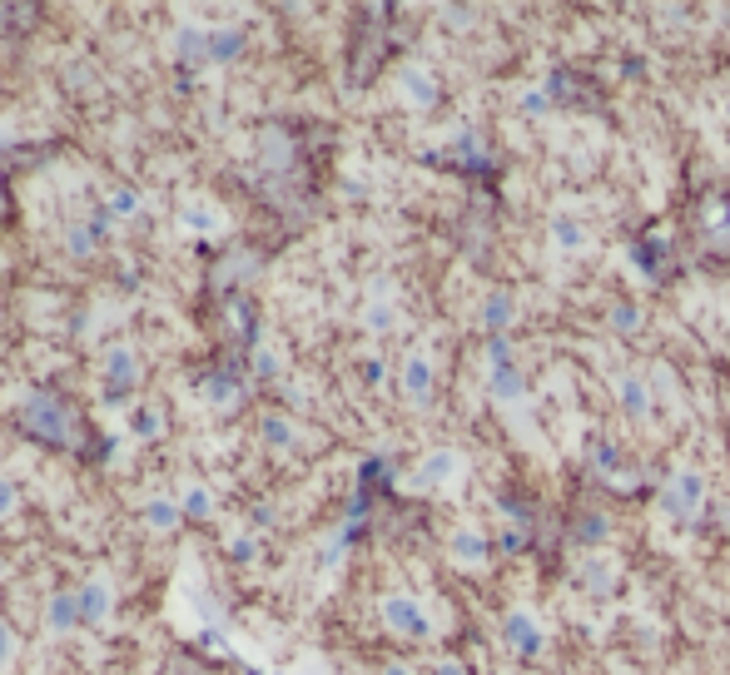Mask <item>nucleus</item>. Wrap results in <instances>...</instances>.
Wrapping results in <instances>:
<instances>
[{
    "mask_svg": "<svg viewBox=\"0 0 730 675\" xmlns=\"http://www.w3.org/2000/svg\"><path fill=\"white\" fill-rule=\"evenodd\" d=\"M20 427L35 437V442H50V447H70L75 432H80V412L65 403L60 393H35L25 412H20Z\"/></svg>",
    "mask_w": 730,
    "mask_h": 675,
    "instance_id": "f257e3e1",
    "label": "nucleus"
},
{
    "mask_svg": "<svg viewBox=\"0 0 730 675\" xmlns=\"http://www.w3.org/2000/svg\"><path fill=\"white\" fill-rule=\"evenodd\" d=\"M135 383H140V363H135V348H125V343H115L110 348V363H105V403L120 407L130 393H135Z\"/></svg>",
    "mask_w": 730,
    "mask_h": 675,
    "instance_id": "f03ea898",
    "label": "nucleus"
},
{
    "mask_svg": "<svg viewBox=\"0 0 730 675\" xmlns=\"http://www.w3.org/2000/svg\"><path fill=\"white\" fill-rule=\"evenodd\" d=\"M110 601H115L110 581H105V576H90V581L80 586V611H85V626H105V616H110Z\"/></svg>",
    "mask_w": 730,
    "mask_h": 675,
    "instance_id": "7ed1b4c3",
    "label": "nucleus"
},
{
    "mask_svg": "<svg viewBox=\"0 0 730 675\" xmlns=\"http://www.w3.org/2000/svg\"><path fill=\"white\" fill-rule=\"evenodd\" d=\"M80 621H85L80 591H55V596L45 601V626H50V631H70V626H80Z\"/></svg>",
    "mask_w": 730,
    "mask_h": 675,
    "instance_id": "20e7f679",
    "label": "nucleus"
},
{
    "mask_svg": "<svg viewBox=\"0 0 730 675\" xmlns=\"http://www.w3.org/2000/svg\"><path fill=\"white\" fill-rule=\"evenodd\" d=\"M174 50H179V60H189V65H209V30H199V25L179 30Z\"/></svg>",
    "mask_w": 730,
    "mask_h": 675,
    "instance_id": "39448f33",
    "label": "nucleus"
},
{
    "mask_svg": "<svg viewBox=\"0 0 730 675\" xmlns=\"http://www.w3.org/2000/svg\"><path fill=\"white\" fill-rule=\"evenodd\" d=\"M145 517H149V527H154V532H169V527H179L184 507H179V502H164V497H154V502L145 507Z\"/></svg>",
    "mask_w": 730,
    "mask_h": 675,
    "instance_id": "423d86ee",
    "label": "nucleus"
},
{
    "mask_svg": "<svg viewBox=\"0 0 730 675\" xmlns=\"http://www.w3.org/2000/svg\"><path fill=\"white\" fill-rule=\"evenodd\" d=\"M383 616H388V626H398V631H423V626H418V606H413V601H388V606H383Z\"/></svg>",
    "mask_w": 730,
    "mask_h": 675,
    "instance_id": "0eeeda50",
    "label": "nucleus"
},
{
    "mask_svg": "<svg viewBox=\"0 0 730 675\" xmlns=\"http://www.w3.org/2000/svg\"><path fill=\"white\" fill-rule=\"evenodd\" d=\"M130 427H135V437H159L164 432V412L159 407H135V417H130Z\"/></svg>",
    "mask_w": 730,
    "mask_h": 675,
    "instance_id": "6e6552de",
    "label": "nucleus"
},
{
    "mask_svg": "<svg viewBox=\"0 0 730 675\" xmlns=\"http://www.w3.org/2000/svg\"><path fill=\"white\" fill-rule=\"evenodd\" d=\"M239 45H244V35H239V30H214V35H209V65H214V60H224V55H234Z\"/></svg>",
    "mask_w": 730,
    "mask_h": 675,
    "instance_id": "1a4fd4ad",
    "label": "nucleus"
},
{
    "mask_svg": "<svg viewBox=\"0 0 730 675\" xmlns=\"http://www.w3.org/2000/svg\"><path fill=\"white\" fill-rule=\"evenodd\" d=\"M184 229H194V234H209V229H219V214H214L209 204H189V209H184Z\"/></svg>",
    "mask_w": 730,
    "mask_h": 675,
    "instance_id": "9d476101",
    "label": "nucleus"
},
{
    "mask_svg": "<svg viewBox=\"0 0 730 675\" xmlns=\"http://www.w3.org/2000/svg\"><path fill=\"white\" fill-rule=\"evenodd\" d=\"M179 507H184V517H194V522H204V517L214 512V502H209L204 487H184V502H179Z\"/></svg>",
    "mask_w": 730,
    "mask_h": 675,
    "instance_id": "9b49d317",
    "label": "nucleus"
},
{
    "mask_svg": "<svg viewBox=\"0 0 730 675\" xmlns=\"http://www.w3.org/2000/svg\"><path fill=\"white\" fill-rule=\"evenodd\" d=\"M105 209H110V219H125V214H135V209H140V189H115Z\"/></svg>",
    "mask_w": 730,
    "mask_h": 675,
    "instance_id": "f8f14e48",
    "label": "nucleus"
},
{
    "mask_svg": "<svg viewBox=\"0 0 730 675\" xmlns=\"http://www.w3.org/2000/svg\"><path fill=\"white\" fill-rule=\"evenodd\" d=\"M199 388H204V393H209L214 403H234V398H239L234 378H209V383H199Z\"/></svg>",
    "mask_w": 730,
    "mask_h": 675,
    "instance_id": "ddd939ff",
    "label": "nucleus"
},
{
    "mask_svg": "<svg viewBox=\"0 0 730 675\" xmlns=\"http://www.w3.org/2000/svg\"><path fill=\"white\" fill-rule=\"evenodd\" d=\"M264 437H269L274 447H289L293 442V432L284 427V417H269V422H264Z\"/></svg>",
    "mask_w": 730,
    "mask_h": 675,
    "instance_id": "4468645a",
    "label": "nucleus"
},
{
    "mask_svg": "<svg viewBox=\"0 0 730 675\" xmlns=\"http://www.w3.org/2000/svg\"><path fill=\"white\" fill-rule=\"evenodd\" d=\"M15 502H20V487H15L10 477H0V517H10V512H15Z\"/></svg>",
    "mask_w": 730,
    "mask_h": 675,
    "instance_id": "2eb2a0df",
    "label": "nucleus"
},
{
    "mask_svg": "<svg viewBox=\"0 0 730 675\" xmlns=\"http://www.w3.org/2000/svg\"><path fill=\"white\" fill-rule=\"evenodd\" d=\"M10 661H15V636H10V626L0 621V671H5Z\"/></svg>",
    "mask_w": 730,
    "mask_h": 675,
    "instance_id": "dca6fc26",
    "label": "nucleus"
}]
</instances>
